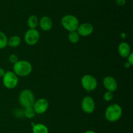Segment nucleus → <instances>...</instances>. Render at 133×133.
I'll return each instance as SVG.
<instances>
[{"mask_svg":"<svg viewBox=\"0 0 133 133\" xmlns=\"http://www.w3.org/2000/svg\"><path fill=\"white\" fill-rule=\"evenodd\" d=\"M123 109L118 104H112L107 108L105 112V119L111 123L116 122L122 117Z\"/></svg>","mask_w":133,"mask_h":133,"instance_id":"nucleus-1","label":"nucleus"},{"mask_svg":"<svg viewBox=\"0 0 133 133\" xmlns=\"http://www.w3.org/2000/svg\"><path fill=\"white\" fill-rule=\"evenodd\" d=\"M32 70L31 64L26 60H18L13 66V72L18 76H27L31 74Z\"/></svg>","mask_w":133,"mask_h":133,"instance_id":"nucleus-2","label":"nucleus"},{"mask_svg":"<svg viewBox=\"0 0 133 133\" xmlns=\"http://www.w3.org/2000/svg\"><path fill=\"white\" fill-rule=\"evenodd\" d=\"M62 27L69 32L77 31L79 25V21L75 16L72 14H66L62 17L61 20Z\"/></svg>","mask_w":133,"mask_h":133,"instance_id":"nucleus-3","label":"nucleus"},{"mask_svg":"<svg viewBox=\"0 0 133 133\" xmlns=\"http://www.w3.org/2000/svg\"><path fill=\"white\" fill-rule=\"evenodd\" d=\"M35 96L32 91L29 89H24L21 91L19 95V102L22 107L32 106L35 102Z\"/></svg>","mask_w":133,"mask_h":133,"instance_id":"nucleus-4","label":"nucleus"},{"mask_svg":"<svg viewBox=\"0 0 133 133\" xmlns=\"http://www.w3.org/2000/svg\"><path fill=\"white\" fill-rule=\"evenodd\" d=\"M3 83L6 89L15 88L18 83V77L13 71H6L3 77Z\"/></svg>","mask_w":133,"mask_h":133,"instance_id":"nucleus-5","label":"nucleus"},{"mask_svg":"<svg viewBox=\"0 0 133 133\" xmlns=\"http://www.w3.org/2000/svg\"><path fill=\"white\" fill-rule=\"evenodd\" d=\"M81 85L87 91H92L97 87V81L94 76L85 74L81 78Z\"/></svg>","mask_w":133,"mask_h":133,"instance_id":"nucleus-6","label":"nucleus"},{"mask_svg":"<svg viewBox=\"0 0 133 133\" xmlns=\"http://www.w3.org/2000/svg\"><path fill=\"white\" fill-rule=\"evenodd\" d=\"M40 33L36 29H29L26 31L24 36L25 43L29 46H33L37 44L40 40Z\"/></svg>","mask_w":133,"mask_h":133,"instance_id":"nucleus-7","label":"nucleus"},{"mask_svg":"<svg viewBox=\"0 0 133 133\" xmlns=\"http://www.w3.org/2000/svg\"><path fill=\"white\" fill-rule=\"evenodd\" d=\"M81 108L85 113H93L96 108V104L93 98L90 96H84L81 102Z\"/></svg>","mask_w":133,"mask_h":133,"instance_id":"nucleus-8","label":"nucleus"},{"mask_svg":"<svg viewBox=\"0 0 133 133\" xmlns=\"http://www.w3.org/2000/svg\"><path fill=\"white\" fill-rule=\"evenodd\" d=\"M32 107L36 113L43 114L48 110L49 108V102L47 99L41 98V99H38L37 100H35Z\"/></svg>","mask_w":133,"mask_h":133,"instance_id":"nucleus-9","label":"nucleus"},{"mask_svg":"<svg viewBox=\"0 0 133 133\" xmlns=\"http://www.w3.org/2000/svg\"><path fill=\"white\" fill-rule=\"evenodd\" d=\"M94 31V27L91 23L85 22L79 24L77 29V32L80 37L90 36Z\"/></svg>","mask_w":133,"mask_h":133,"instance_id":"nucleus-10","label":"nucleus"},{"mask_svg":"<svg viewBox=\"0 0 133 133\" xmlns=\"http://www.w3.org/2000/svg\"><path fill=\"white\" fill-rule=\"evenodd\" d=\"M103 86L107 91L113 93L118 89V82L114 77L108 76L103 79Z\"/></svg>","mask_w":133,"mask_h":133,"instance_id":"nucleus-11","label":"nucleus"},{"mask_svg":"<svg viewBox=\"0 0 133 133\" xmlns=\"http://www.w3.org/2000/svg\"><path fill=\"white\" fill-rule=\"evenodd\" d=\"M118 53L119 56L123 58H127L129 55L131 53V49L130 45L127 43L122 42L118 46Z\"/></svg>","mask_w":133,"mask_h":133,"instance_id":"nucleus-12","label":"nucleus"},{"mask_svg":"<svg viewBox=\"0 0 133 133\" xmlns=\"http://www.w3.org/2000/svg\"><path fill=\"white\" fill-rule=\"evenodd\" d=\"M40 27L43 31H49L53 27V22L49 16H43L39 22Z\"/></svg>","mask_w":133,"mask_h":133,"instance_id":"nucleus-13","label":"nucleus"},{"mask_svg":"<svg viewBox=\"0 0 133 133\" xmlns=\"http://www.w3.org/2000/svg\"><path fill=\"white\" fill-rule=\"evenodd\" d=\"M32 133H49L48 126L42 123L35 124L32 126Z\"/></svg>","mask_w":133,"mask_h":133,"instance_id":"nucleus-14","label":"nucleus"},{"mask_svg":"<svg viewBox=\"0 0 133 133\" xmlns=\"http://www.w3.org/2000/svg\"><path fill=\"white\" fill-rule=\"evenodd\" d=\"M39 24L38 18L36 16L31 15L27 20V26L29 29H36Z\"/></svg>","mask_w":133,"mask_h":133,"instance_id":"nucleus-15","label":"nucleus"},{"mask_svg":"<svg viewBox=\"0 0 133 133\" xmlns=\"http://www.w3.org/2000/svg\"><path fill=\"white\" fill-rule=\"evenodd\" d=\"M21 39L18 35H13L8 39V45L12 48H16L20 44Z\"/></svg>","mask_w":133,"mask_h":133,"instance_id":"nucleus-16","label":"nucleus"},{"mask_svg":"<svg viewBox=\"0 0 133 133\" xmlns=\"http://www.w3.org/2000/svg\"><path fill=\"white\" fill-rule=\"evenodd\" d=\"M68 40L70 43H73V44H75L77 43L80 40V36L77 32V31H71L68 34Z\"/></svg>","mask_w":133,"mask_h":133,"instance_id":"nucleus-17","label":"nucleus"},{"mask_svg":"<svg viewBox=\"0 0 133 133\" xmlns=\"http://www.w3.org/2000/svg\"><path fill=\"white\" fill-rule=\"evenodd\" d=\"M23 115H24L27 118L32 119L35 116L36 112H35V110H34L32 106L27 107V108H25L24 111H23Z\"/></svg>","mask_w":133,"mask_h":133,"instance_id":"nucleus-18","label":"nucleus"},{"mask_svg":"<svg viewBox=\"0 0 133 133\" xmlns=\"http://www.w3.org/2000/svg\"><path fill=\"white\" fill-rule=\"evenodd\" d=\"M8 45V38L3 32L0 31V50L5 48Z\"/></svg>","mask_w":133,"mask_h":133,"instance_id":"nucleus-19","label":"nucleus"},{"mask_svg":"<svg viewBox=\"0 0 133 133\" xmlns=\"http://www.w3.org/2000/svg\"><path fill=\"white\" fill-rule=\"evenodd\" d=\"M113 96H114V95H113L112 92H111V91H107L106 92L104 93L103 99L105 101L109 102V101H110V100H112Z\"/></svg>","mask_w":133,"mask_h":133,"instance_id":"nucleus-20","label":"nucleus"},{"mask_svg":"<svg viewBox=\"0 0 133 133\" xmlns=\"http://www.w3.org/2000/svg\"><path fill=\"white\" fill-rule=\"evenodd\" d=\"M9 61H10V63H12L14 65V63H16L18 61V56L16 54H14V53L10 55L9 57Z\"/></svg>","mask_w":133,"mask_h":133,"instance_id":"nucleus-21","label":"nucleus"},{"mask_svg":"<svg viewBox=\"0 0 133 133\" xmlns=\"http://www.w3.org/2000/svg\"><path fill=\"white\" fill-rule=\"evenodd\" d=\"M127 61H128L131 65H133V53L132 52H131V53L129 55V56L127 57Z\"/></svg>","mask_w":133,"mask_h":133,"instance_id":"nucleus-22","label":"nucleus"},{"mask_svg":"<svg viewBox=\"0 0 133 133\" xmlns=\"http://www.w3.org/2000/svg\"><path fill=\"white\" fill-rule=\"evenodd\" d=\"M117 5L120 7H123L125 5L126 0H116Z\"/></svg>","mask_w":133,"mask_h":133,"instance_id":"nucleus-23","label":"nucleus"},{"mask_svg":"<svg viewBox=\"0 0 133 133\" xmlns=\"http://www.w3.org/2000/svg\"><path fill=\"white\" fill-rule=\"evenodd\" d=\"M5 72H6V71L4 70V69L0 67V78H3V76L5 75Z\"/></svg>","mask_w":133,"mask_h":133,"instance_id":"nucleus-24","label":"nucleus"},{"mask_svg":"<svg viewBox=\"0 0 133 133\" xmlns=\"http://www.w3.org/2000/svg\"><path fill=\"white\" fill-rule=\"evenodd\" d=\"M124 66H125V67L127 68V69H128V68L131 67V66H132V65H131V64H130L128 62V61H126V62L125 63V64H124Z\"/></svg>","mask_w":133,"mask_h":133,"instance_id":"nucleus-25","label":"nucleus"},{"mask_svg":"<svg viewBox=\"0 0 133 133\" xmlns=\"http://www.w3.org/2000/svg\"><path fill=\"white\" fill-rule=\"evenodd\" d=\"M84 133H96V132L95 131H94V130H87L86 132H84Z\"/></svg>","mask_w":133,"mask_h":133,"instance_id":"nucleus-26","label":"nucleus"},{"mask_svg":"<svg viewBox=\"0 0 133 133\" xmlns=\"http://www.w3.org/2000/svg\"><path fill=\"white\" fill-rule=\"evenodd\" d=\"M121 37H122L123 39H125V38L126 37V35H125V33H122V34H121Z\"/></svg>","mask_w":133,"mask_h":133,"instance_id":"nucleus-27","label":"nucleus"}]
</instances>
